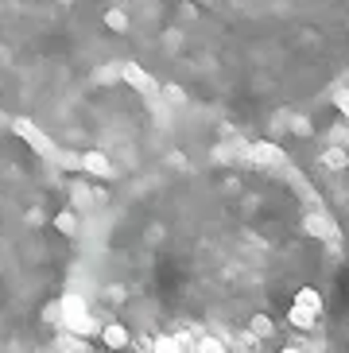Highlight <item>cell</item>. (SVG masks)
Wrapping results in <instances>:
<instances>
[{"label": "cell", "mask_w": 349, "mask_h": 353, "mask_svg": "<svg viewBox=\"0 0 349 353\" xmlns=\"http://www.w3.org/2000/svg\"><path fill=\"white\" fill-rule=\"evenodd\" d=\"M315 311H319V299L310 295V291H303L295 303V311H291V322L295 326H315Z\"/></svg>", "instance_id": "6da1fadb"}, {"label": "cell", "mask_w": 349, "mask_h": 353, "mask_svg": "<svg viewBox=\"0 0 349 353\" xmlns=\"http://www.w3.org/2000/svg\"><path fill=\"white\" fill-rule=\"evenodd\" d=\"M105 342H109V345L117 350V345H124V342H128V334H124L121 326H109V330H105Z\"/></svg>", "instance_id": "7a4b0ae2"}, {"label": "cell", "mask_w": 349, "mask_h": 353, "mask_svg": "<svg viewBox=\"0 0 349 353\" xmlns=\"http://www.w3.org/2000/svg\"><path fill=\"white\" fill-rule=\"evenodd\" d=\"M86 167H90L93 175H105V171H109V163H105V156H86Z\"/></svg>", "instance_id": "3957f363"}, {"label": "cell", "mask_w": 349, "mask_h": 353, "mask_svg": "<svg viewBox=\"0 0 349 353\" xmlns=\"http://www.w3.org/2000/svg\"><path fill=\"white\" fill-rule=\"evenodd\" d=\"M322 159H326V167H346V156H341L338 148H334V152H326Z\"/></svg>", "instance_id": "277c9868"}, {"label": "cell", "mask_w": 349, "mask_h": 353, "mask_svg": "<svg viewBox=\"0 0 349 353\" xmlns=\"http://www.w3.org/2000/svg\"><path fill=\"white\" fill-rule=\"evenodd\" d=\"M128 78H132L136 85H140V90H152V82H148V74H140V70H132V66H128Z\"/></svg>", "instance_id": "5b68a950"}, {"label": "cell", "mask_w": 349, "mask_h": 353, "mask_svg": "<svg viewBox=\"0 0 349 353\" xmlns=\"http://www.w3.org/2000/svg\"><path fill=\"white\" fill-rule=\"evenodd\" d=\"M155 353H183V350H179V342H174V338H163Z\"/></svg>", "instance_id": "8992f818"}, {"label": "cell", "mask_w": 349, "mask_h": 353, "mask_svg": "<svg viewBox=\"0 0 349 353\" xmlns=\"http://www.w3.org/2000/svg\"><path fill=\"white\" fill-rule=\"evenodd\" d=\"M252 330H257V334H272V322H268V319H257V322H252Z\"/></svg>", "instance_id": "52a82bcc"}, {"label": "cell", "mask_w": 349, "mask_h": 353, "mask_svg": "<svg viewBox=\"0 0 349 353\" xmlns=\"http://www.w3.org/2000/svg\"><path fill=\"white\" fill-rule=\"evenodd\" d=\"M109 28H124V16H121V12H109Z\"/></svg>", "instance_id": "ba28073f"}, {"label": "cell", "mask_w": 349, "mask_h": 353, "mask_svg": "<svg viewBox=\"0 0 349 353\" xmlns=\"http://www.w3.org/2000/svg\"><path fill=\"white\" fill-rule=\"evenodd\" d=\"M338 101H341V109H346V113H349V94H341Z\"/></svg>", "instance_id": "9c48e42d"}, {"label": "cell", "mask_w": 349, "mask_h": 353, "mask_svg": "<svg viewBox=\"0 0 349 353\" xmlns=\"http://www.w3.org/2000/svg\"><path fill=\"white\" fill-rule=\"evenodd\" d=\"M283 353H299V350H283Z\"/></svg>", "instance_id": "30bf717a"}]
</instances>
